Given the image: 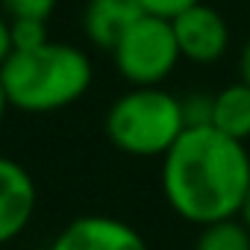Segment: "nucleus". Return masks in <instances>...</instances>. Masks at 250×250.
Wrapping results in <instances>:
<instances>
[{
    "label": "nucleus",
    "instance_id": "f3484780",
    "mask_svg": "<svg viewBox=\"0 0 250 250\" xmlns=\"http://www.w3.org/2000/svg\"><path fill=\"white\" fill-rule=\"evenodd\" d=\"M12 106H9V97H6V88H3V83H0V124H3V118H6V112H9Z\"/></svg>",
    "mask_w": 250,
    "mask_h": 250
},
{
    "label": "nucleus",
    "instance_id": "9d476101",
    "mask_svg": "<svg viewBox=\"0 0 250 250\" xmlns=\"http://www.w3.org/2000/svg\"><path fill=\"white\" fill-rule=\"evenodd\" d=\"M194 250H250V229L241 218L200 227Z\"/></svg>",
    "mask_w": 250,
    "mask_h": 250
},
{
    "label": "nucleus",
    "instance_id": "1a4fd4ad",
    "mask_svg": "<svg viewBox=\"0 0 250 250\" xmlns=\"http://www.w3.org/2000/svg\"><path fill=\"white\" fill-rule=\"evenodd\" d=\"M212 127L241 145L250 139V85L232 83L212 94Z\"/></svg>",
    "mask_w": 250,
    "mask_h": 250
},
{
    "label": "nucleus",
    "instance_id": "ddd939ff",
    "mask_svg": "<svg viewBox=\"0 0 250 250\" xmlns=\"http://www.w3.org/2000/svg\"><path fill=\"white\" fill-rule=\"evenodd\" d=\"M183 100V118L188 127H212V94H188Z\"/></svg>",
    "mask_w": 250,
    "mask_h": 250
},
{
    "label": "nucleus",
    "instance_id": "2eb2a0df",
    "mask_svg": "<svg viewBox=\"0 0 250 250\" xmlns=\"http://www.w3.org/2000/svg\"><path fill=\"white\" fill-rule=\"evenodd\" d=\"M15 50H12V21L0 12V68L6 65V59L12 56Z\"/></svg>",
    "mask_w": 250,
    "mask_h": 250
},
{
    "label": "nucleus",
    "instance_id": "4468645a",
    "mask_svg": "<svg viewBox=\"0 0 250 250\" xmlns=\"http://www.w3.org/2000/svg\"><path fill=\"white\" fill-rule=\"evenodd\" d=\"M139 3H142V9H145L147 15H156V18L171 21V18H177L180 12H186V9L203 3V0H139Z\"/></svg>",
    "mask_w": 250,
    "mask_h": 250
},
{
    "label": "nucleus",
    "instance_id": "20e7f679",
    "mask_svg": "<svg viewBox=\"0 0 250 250\" xmlns=\"http://www.w3.org/2000/svg\"><path fill=\"white\" fill-rule=\"evenodd\" d=\"M180 47L174 39V27L165 18L145 15L139 18L121 42L112 47V62L118 74L133 88H156L162 85L180 65Z\"/></svg>",
    "mask_w": 250,
    "mask_h": 250
},
{
    "label": "nucleus",
    "instance_id": "9b49d317",
    "mask_svg": "<svg viewBox=\"0 0 250 250\" xmlns=\"http://www.w3.org/2000/svg\"><path fill=\"white\" fill-rule=\"evenodd\" d=\"M59 0H0V12L9 21H44L56 12Z\"/></svg>",
    "mask_w": 250,
    "mask_h": 250
},
{
    "label": "nucleus",
    "instance_id": "7ed1b4c3",
    "mask_svg": "<svg viewBox=\"0 0 250 250\" xmlns=\"http://www.w3.org/2000/svg\"><path fill=\"white\" fill-rule=\"evenodd\" d=\"M103 130L121 153L139 159H162L186 133L183 100L162 85L130 88L106 109Z\"/></svg>",
    "mask_w": 250,
    "mask_h": 250
},
{
    "label": "nucleus",
    "instance_id": "39448f33",
    "mask_svg": "<svg viewBox=\"0 0 250 250\" xmlns=\"http://www.w3.org/2000/svg\"><path fill=\"white\" fill-rule=\"evenodd\" d=\"M171 27H174L180 56L186 62L215 65L229 47V24L206 0L186 9V12H180L177 18H171Z\"/></svg>",
    "mask_w": 250,
    "mask_h": 250
},
{
    "label": "nucleus",
    "instance_id": "6e6552de",
    "mask_svg": "<svg viewBox=\"0 0 250 250\" xmlns=\"http://www.w3.org/2000/svg\"><path fill=\"white\" fill-rule=\"evenodd\" d=\"M145 15L147 12L142 9L139 0H88L80 24H83L85 39L94 47L112 53V47L121 42V36Z\"/></svg>",
    "mask_w": 250,
    "mask_h": 250
},
{
    "label": "nucleus",
    "instance_id": "dca6fc26",
    "mask_svg": "<svg viewBox=\"0 0 250 250\" xmlns=\"http://www.w3.org/2000/svg\"><path fill=\"white\" fill-rule=\"evenodd\" d=\"M238 83L250 85V39L244 42V47L238 53Z\"/></svg>",
    "mask_w": 250,
    "mask_h": 250
},
{
    "label": "nucleus",
    "instance_id": "0eeeda50",
    "mask_svg": "<svg viewBox=\"0 0 250 250\" xmlns=\"http://www.w3.org/2000/svg\"><path fill=\"white\" fill-rule=\"evenodd\" d=\"M39 206V188L33 174L9 159L0 156V247L15 241L33 221Z\"/></svg>",
    "mask_w": 250,
    "mask_h": 250
},
{
    "label": "nucleus",
    "instance_id": "423d86ee",
    "mask_svg": "<svg viewBox=\"0 0 250 250\" xmlns=\"http://www.w3.org/2000/svg\"><path fill=\"white\" fill-rule=\"evenodd\" d=\"M47 250H150L145 235L115 215H80L65 224Z\"/></svg>",
    "mask_w": 250,
    "mask_h": 250
},
{
    "label": "nucleus",
    "instance_id": "f03ea898",
    "mask_svg": "<svg viewBox=\"0 0 250 250\" xmlns=\"http://www.w3.org/2000/svg\"><path fill=\"white\" fill-rule=\"evenodd\" d=\"M94 68L83 47L47 42L27 53H12L0 68L9 106L27 115H47L74 106L91 88Z\"/></svg>",
    "mask_w": 250,
    "mask_h": 250
},
{
    "label": "nucleus",
    "instance_id": "a211bd4d",
    "mask_svg": "<svg viewBox=\"0 0 250 250\" xmlns=\"http://www.w3.org/2000/svg\"><path fill=\"white\" fill-rule=\"evenodd\" d=\"M241 221H244V227L250 229V191H247V200H244V209H241Z\"/></svg>",
    "mask_w": 250,
    "mask_h": 250
},
{
    "label": "nucleus",
    "instance_id": "f8f14e48",
    "mask_svg": "<svg viewBox=\"0 0 250 250\" xmlns=\"http://www.w3.org/2000/svg\"><path fill=\"white\" fill-rule=\"evenodd\" d=\"M50 42L47 24L44 21H12V50L27 53Z\"/></svg>",
    "mask_w": 250,
    "mask_h": 250
},
{
    "label": "nucleus",
    "instance_id": "f257e3e1",
    "mask_svg": "<svg viewBox=\"0 0 250 250\" xmlns=\"http://www.w3.org/2000/svg\"><path fill=\"white\" fill-rule=\"evenodd\" d=\"M250 191L247 145L215 127H188L162 156V194L194 227L241 218Z\"/></svg>",
    "mask_w": 250,
    "mask_h": 250
}]
</instances>
